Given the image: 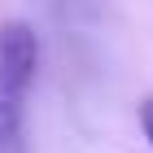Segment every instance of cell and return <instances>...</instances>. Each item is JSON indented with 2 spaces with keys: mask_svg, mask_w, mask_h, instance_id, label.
Masks as SVG:
<instances>
[{
  "mask_svg": "<svg viewBox=\"0 0 153 153\" xmlns=\"http://www.w3.org/2000/svg\"><path fill=\"white\" fill-rule=\"evenodd\" d=\"M136 114H140V131H144V140H149V149H153V96H144Z\"/></svg>",
  "mask_w": 153,
  "mask_h": 153,
  "instance_id": "2",
  "label": "cell"
},
{
  "mask_svg": "<svg viewBox=\"0 0 153 153\" xmlns=\"http://www.w3.org/2000/svg\"><path fill=\"white\" fill-rule=\"evenodd\" d=\"M39 70V35L22 18L0 22V153H26V101Z\"/></svg>",
  "mask_w": 153,
  "mask_h": 153,
  "instance_id": "1",
  "label": "cell"
}]
</instances>
